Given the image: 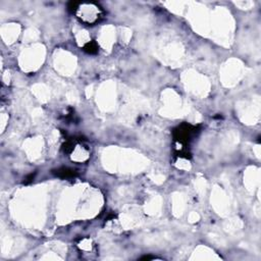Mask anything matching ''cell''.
Instances as JSON below:
<instances>
[{"instance_id": "obj_1", "label": "cell", "mask_w": 261, "mask_h": 261, "mask_svg": "<svg viewBox=\"0 0 261 261\" xmlns=\"http://www.w3.org/2000/svg\"><path fill=\"white\" fill-rule=\"evenodd\" d=\"M77 16L85 22L93 23L95 22L100 16V9L99 7L93 4H85L81 5L77 9Z\"/></svg>"}]
</instances>
